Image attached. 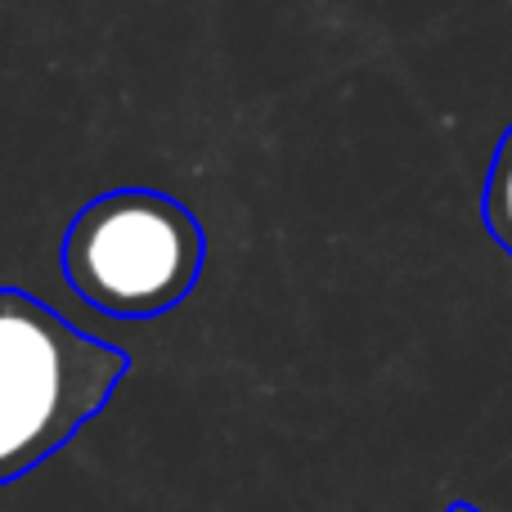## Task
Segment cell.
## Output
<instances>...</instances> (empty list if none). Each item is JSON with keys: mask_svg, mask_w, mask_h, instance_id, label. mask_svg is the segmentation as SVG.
I'll return each instance as SVG.
<instances>
[{"mask_svg": "<svg viewBox=\"0 0 512 512\" xmlns=\"http://www.w3.org/2000/svg\"><path fill=\"white\" fill-rule=\"evenodd\" d=\"M131 355L23 288H0V486H14L108 409Z\"/></svg>", "mask_w": 512, "mask_h": 512, "instance_id": "obj_1", "label": "cell"}, {"mask_svg": "<svg viewBox=\"0 0 512 512\" xmlns=\"http://www.w3.org/2000/svg\"><path fill=\"white\" fill-rule=\"evenodd\" d=\"M445 512H481V508H477V504H463V499H459V504H450Z\"/></svg>", "mask_w": 512, "mask_h": 512, "instance_id": "obj_4", "label": "cell"}, {"mask_svg": "<svg viewBox=\"0 0 512 512\" xmlns=\"http://www.w3.org/2000/svg\"><path fill=\"white\" fill-rule=\"evenodd\" d=\"M481 221H486L490 239L512 256V126L499 135L495 158H490L486 189H481Z\"/></svg>", "mask_w": 512, "mask_h": 512, "instance_id": "obj_3", "label": "cell"}, {"mask_svg": "<svg viewBox=\"0 0 512 512\" xmlns=\"http://www.w3.org/2000/svg\"><path fill=\"white\" fill-rule=\"evenodd\" d=\"M207 239L198 216L158 189H113L72 216L63 234V279L86 306L113 319L176 310L203 274Z\"/></svg>", "mask_w": 512, "mask_h": 512, "instance_id": "obj_2", "label": "cell"}]
</instances>
